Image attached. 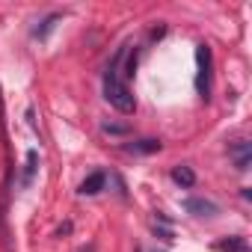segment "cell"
<instances>
[{
    "instance_id": "1",
    "label": "cell",
    "mask_w": 252,
    "mask_h": 252,
    "mask_svg": "<svg viewBox=\"0 0 252 252\" xmlns=\"http://www.w3.org/2000/svg\"><path fill=\"white\" fill-rule=\"evenodd\" d=\"M125 54H128V45L116 51V57L110 60V65H107V71H104V98H107L119 113H134V110H137V101H134L128 83L122 80V63H125Z\"/></svg>"
},
{
    "instance_id": "2",
    "label": "cell",
    "mask_w": 252,
    "mask_h": 252,
    "mask_svg": "<svg viewBox=\"0 0 252 252\" xmlns=\"http://www.w3.org/2000/svg\"><path fill=\"white\" fill-rule=\"evenodd\" d=\"M196 63H199V74H196V92L202 98L211 95V65H214V57H211V48L202 42L196 48Z\"/></svg>"
},
{
    "instance_id": "3",
    "label": "cell",
    "mask_w": 252,
    "mask_h": 252,
    "mask_svg": "<svg viewBox=\"0 0 252 252\" xmlns=\"http://www.w3.org/2000/svg\"><path fill=\"white\" fill-rule=\"evenodd\" d=\"M184 211H187V214H196V217H217V214H220V205L211 202V199H199V196H193V199L184 202Z\"/></svg>"
},
{
    "instance_id": "4",
    "label": "cell",
    "mask_w": 252,
    "mask_h": 252,
    "mask_svg": "<svg viewBox=\"0 0 252 252\" xmlns=\"http://www.w3.org/2000/svg\"><path fill=\"white\" fill-rule=\"evenodd\" d=\"M104 184H107V172H92L89 178H83V181H80L77 193H80V196H95V193H101V190H104Z\"/></svg>"
},
{
    "instance_id": "5",
    "label": "cell",
    "mask_w": 252,
    "mask_h": 252,
    "mask_svg": "<svg viewBox=\"0 0 252 252\" xmlns=\"http://www.w3.org/2000/svg\"><path fill=\"white\" fill-rule=\"evenodd\" d=\"M231 155H234V166H237L240 172H246V169H249V160H252V146H249L246 140H240V143L231 149Z\"/></svg>"
},
{
    "instance_id": "6",
    "label": "cell",
    "mask_w": 252,
    "mask_h": 252,
    "mask_svg": "<svg viewBox=\"0 0 252 252\" xmlns=\"http://www.w3.org/2000/svg\"><path fill=\"white\" fill-rule=\"evenodd\" d=\"M214 249L217 252H249V243L246 237H228V240H217Z\"/></svg>"
},
{
    "instance_id": "7",
    "label": "cell",
    "mask_w": 252,
    "mask_h": 252,
    "mask_svg": "<svg viewBox=\"0 0 252 252\" xmlns=\"http://www.w3.org/2000/svg\"><path fill=\"white\" fill-rule=\"evenodd\" d=\"M125 152H131V155H155V152H160V143L158 140H140V143H128Z\"/></svg>"
},
{
    "instance_id": "8",
    "label": "cell",
    "mask_w": 252,
    "mask_h": 252,
    "mask_svg": "<svg viewBox=\"0 0 252 252\" xmlns=\"http://www.w3.org/2000/svg\"><path fill=\"white\" fill-rule=\"evenodd\" d=\"M172 181H175V184H181V187H193L196 175H193V169H190V166H175V169H172Z\"/></svg>"
},
{
    "instance_id": "9",
    "label": "cell",
    "mask_w": 252,
    "mask_h": 252,
    "mask_svg": "<svg viewBox=\"0 0 252 252\" xmlns=\"http://www.w3.org/2000/svg\"><path fill=\"white\" fill-rule=\"evenodd\" d=\"M36 163H39V152L30 149V152H27V169H24V178H21L24 187H30V181H33V175H36Z\"/></svg>"
},
{
    "instance_id": "10",
    "label": "cell",
    "mask_w": 252,
    "mask_h": 252,
    "mask_svg": "<svg viewBox=\"0 0 252 252\" xmlns=\"http://www.w3.org/2000/svg\"><path fill=\"white\" fill-rule=\"evenodd\" d=\"M57 21H60V15H48V18L42 21V27H36V30H33V36H36V39H45V36L54 30V24H57Z\"/></svg>"
}]
</instances>
